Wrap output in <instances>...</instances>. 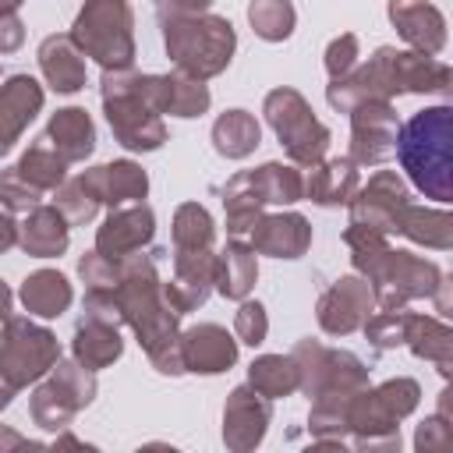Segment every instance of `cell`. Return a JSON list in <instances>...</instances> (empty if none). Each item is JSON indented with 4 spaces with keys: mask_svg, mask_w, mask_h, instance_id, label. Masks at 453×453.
Wrapping results in <instances>:
<instances>
[{
    "mask_svg": "<svg viewBox=\"0 0 453 453\" xmlns=\"http://www.w3.org/2000/svg\"><path fill=\"white\" fill-rule=\"evenodd\" d=\"M400 159L414 184L446 198L449 195V110L418 113L400 134Z\"/></svg>",
    "mask_w": 453,
    "mask_h": 453,
    "instance_id": "6da1fadb",
    "label": "cell"
}]
</instances>
